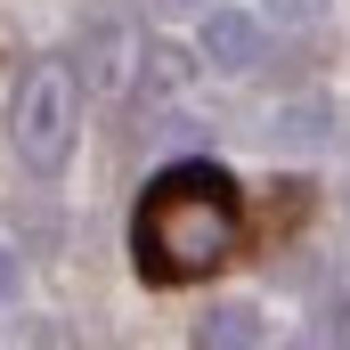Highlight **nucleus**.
<instances>
[{
    "label": "nucleus",
    "instance_id": "10",
    "mask_svg": "<svg viewBox=\"0 0 350 350\" xmlns=\"http://www.w3.org/2000/svg\"><path fill=\"white\" fill-rule=\"evenodd\" d=\"M16 285H25V261H16V245H8V237H0V310H8V301H16Z\"/></svg>",
    "mask_w": 350,
    "mask_h": 350
},
{
    "label": "nucleus",
    "instance_id": "8",
    "mask_svg": "<svg viewBox=\"0 0 350 350\" xmlns=\"http://www.w3.org/2000/svg\"><path fill=\"white\" fill-rule=\"evenodd\" d=\"M261 8H269V25H318L334 0H261Z\"/></svg>",
    "mask_w": 350,
    "mask_h": 350
},
{
    "label": "nucleus",
    "instance_id": "9",
    "mask_svg": "<svg viewBox=\"0 0 350 350\" xmlns=\"http://www.w3.org/2000/svg\"><path fill=\"white\" fill-rule=\"evenodd\" d=\"M318 342H350V301H318Z\"/></svg>",
    "mask_w": 350,
    "mask_h": 350
},
{
    "label": "nucleus",
    "instance_id": "5",
    "mask_svg": "<svg viewBox=\"0 0 350 350\" xmlns=\"http://www.w3.org/2000/svg\"><path fill=\"white\" fill-rule=\"evenodd\" d=\"M269 139H277V147H293V155L326 147V139H334V98H285V106L269 114Z\"/></svg>",
    "mask_w": 350,
    "mask_h": 350
},
{
    "label": "nucleus",
    "instance_id": "1",
    "mask_svg": "<svg viewBox=\"0 0 350 350\" xmlns=\"http://www.w3.org/2000/svg\"><path fill=\"white\" fill-rule=\"evenodd\" d=\"M237 237H245V212H237V187L228 172H212V163H179L147 187V204H139V228H131V245H139V269L147 277H204V269H220L237 253Z\"/></svg>",
    "mask_w": 350,
    "mask_h": 350
},
{
    "label": "nucleus",
    "instance_id": "6",
    "mask_svg": "<svg viewBox=\"0 0 350 350\" xmlns=\"http://www.w3.org/2000/svg\"><path fill=\"white\" fill-rule=\"evenodd\" d=\"M187 74H196V57H187V49H139L131 98H139V106H163V98H179V90H187Z\"/></svg>",
    "mask_w": 350,
    "mask_h": 350
},
{
    "label": "nucleus",
    "instance_id": "3",
    "mask_svg": "<svg viewBox=\"0 0 350 350\" xmlns=\"http://www.w3.org/2000/svg\"><path fill=\"white\" fill-rule=\"evenodd\" d=\"M196 57H204L212 74H253V66H261V16H245V8H204Z\"/></svg>",
    "mask_w": 350,
    "mask_h": 350
},
{
    "label": "nucleus",
    "instance_id": "2",
    "mask_svg": "<svg viewBox=\"0 0 350 350\" xmlns=\"http://www.w3.org/2000/svg\"><path fill=\"white\" fill-rule=\"evenodd\" d=\"M74 98H82V74L66 66H33L16 82V106H8V147L33 179H57L74 163Z\"/></svg>",
    "mask_w": 350,
    "mask_h": 350
},
{
    "label": "nucleus",
    "instance_id": "7",
    "mask_svg": "<svg viewBox=\"0 0 350 350\" xmlns=\"http://www.w3.org/2000/svg\"><path fill=\"white\" fill-rule=\"evenodd\" d=\"M261 334H269V326L245 310V301H212V310L196 318V342H212V350H253Z\"/></svg>",
    "mask_w": 350,
    "mask_h": 350
},
{
    "label": "nucleus",
    "instance_id": "4",
    "mask_svg": "<svg viewBox=\"0 0 350 350\" xmlns=\"http://www.w3.org/2000/svg\"><path fill=\"white\" fill-rule=\"evenodd\" d=\"M74 74H82V90H131V74H139V33L131 25H90L82 41H74Z\"/></svg>",
    "mask_w": 350,
    "mask_h": 350
}]
</instances>
